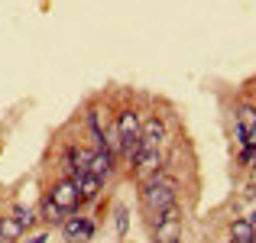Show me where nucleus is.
Instances as JSON below:
<instances>
[{"label":"nucleus","mask_w":256,"mask_h":243,"mask_svg":"<svg viewBox=\"0 0 256 243\" xmlns=\"http://www.w3.org/2000/svg\"><path fill=\"white\" fill-rule=\"evenodd\" d=\"M143 201H146V208L152 211V218H159L162 211L175 208V182L162 178V182H156V185H146L143 188Z\"/></svg>","instance_id":"nucleus-1"},{"label":"nucleus","mask_w":256,"mask_h":243,"mask_svg":"<svg viewBox=\"0 0 256 243\" xmlns=\"http://www.w3.org/2000/svg\"><path fill=\"white\" fill-rule=\"evenodd\" d=\"M52 201H56L58 208H62L65 214H72V211H78V204H82V198H78V188H75V182L72 178H65V182H58L56 188H52V194H49Z\"/></svg>","instance_id":"nucleus-2"},{"label":"nucleus","mask_w":256,"mask_h":243,"mask_svg":"<svg viewBox=\"0 0 256 243\" xmlns=\"http://www.w3.org/2000/svg\"><path fill=\"white\" fill-rule=\"evenodd\" d=\"M114 168H117V156H114L110 150H104V146H100V150H94V156H91V166H88V172L94 175V178H110L114 175Z\"/></svg>","instance_id":"nucleus-3"},{"label":"nucleus","mask_w":256,"mask_h":243,"mask_svg":"<svg viewBox=\"0 0 256 243\" xmlns=\"http://www.w3.org/2000/svg\"><path fill=\"white\" fill-rule=\"evenodd\" d=\"M140 140H143V146H159L166 140V124L159 117L140 120Z\"/></svg>","instance_id":"nucleus-4"},{"label":"nucleus","mask_w":256,"mask_h":243,"mask_svg":"<svg viewBox=\"0 0 256 243\" xmlns=\"http://www.w3.org/2000/svg\"><path fill=\"white\" fill-rule=\"evenodd\" d=\"M133 166L140 168V175H152V172H159V168H162V156H159L156 146H143V150H140V156L133 159Z\"/></svg>","instance_id":"nucleus-5"},{"label":"nucleus","mask_w":256,"mask_h":243,"mask_svg":"<svg viewBox=\"0 0 256 243\" xmlns=\"http://www.w3.org/2000/svg\"><path fill=\"white\" fill-rule=\"evenodd\" d=\"M65 237L72 243H88L94 237V224L84 218H72V220H65Z\"/></svg>","instance_id":"nucleus-6"},{"label":"nucleus","mask_w":256,"mask_h":243,"mask_svg":"<svg viewBox=\"0 0 256 243\" xmlns=\"http://www.w3.org/2000/svg\"><path fill=\"white\" fill-rule=\"evenodd\" d=\"M100 185H104V182L94 178L91 172H84V175H78V178H75V188H78V198H82V201H94L100 194Z\"/></svg>","instance_id":"nucleus-7"},{"label":"nucleus","mask_w":256,"mask_h":243,"mask_svg":"<svg viewBox=\"0 0 256 243\" xmlns=\"http://www.w3.org/2000/svg\"><path fill=\"white\" fill-rule=\"evenodd\" d=\"M117 133H120V140H136L140 136V117L133 110H124L117 120Z\"/></svg>","instance_id":"nucleus-8"},{"label":"nucleus","mask_w":256,"mask_h":243,"mask_svg":"<svg viewBox=\"0 0 256 243\" xmlns=\"http://www.w3.org/2000/svg\"><path fill=\"white\" fill-rule=\"evenodd\" d=\"M84 124H88V130H91L94 143H98V150H100V146H104V126H100V110H98V107H88Z\"/></svg>","instance_id":"nucleus-9"},{"label":"nucleus","mask_w":256,"mask_h":243,"mask_svg":"<svg viewBox=\"0 0 256 243\" xmlns=\"http://www.w3.org/2000/svg\"><path fill=\"white\" fill-rule=\"evenodd\" d=\"M230 240L234 243H256V230L250 227V220H234V227H230Z\"/></svg>","instance_id":"nucleus-10"},{"label":"nucleus","mask_w":256,"mask_h":243,"mask_svg":"<svg viewBox=\"0 0 256 243\" xmlns=\"http://www.w3.org/2000/svg\"><path fill=\"white\" fill-rule=\"evenodd\" d=\"M237 126H240V140H244L246 133L256 126V107H250V104L240 107V110H237Z\"/></svg>","instance_id":"nucleus-11"},{"label":"nucleus","mask_w":256,"mask_h":243,"mask_svg":"<svg viewBox=\"0 0 256 243\" xmlns=\"http://www.w3.org/2000/svg\"><path fill=\"white\" fill-rule=\"evenodd\" d=\"M39 211H42V220H49V224H62V220H65V211L49 198V194L42 198V208H39Z\"/></svg>","instance_id":"nucleus-12"},{"label":"nucleus","mask_w":256,"mask_h":243,"mask_svg":"<svg viewBox=\"0 0 256 243\" xmlns=\"http://www.w3.org/2000/svg\"><path fill=\"white\" fill-rule=\"evenodd\" d=\"M23 237V227L16 218H0V240H20Z\"/></svg>","instance_id":"nucleus-13"},{"label":"nucleus","mask_w":256,"mask_h":243,"mask_svg":"<svg viewBox=\"0 0 256 243\" xmlns=\"http://www.w3.org/2000/svg\"><path fill=\"white\" fill-rule=\"evenodd\" d=\"M13 218L20 220V227H23V230L36 224V211H32V208H23V204H16V208H13Z\"/></svg>","instance_id":"nucleus-14"},{"label":"nucleus","mask_w":256,"mask_h":243,"mask_svg":"<svg viewBox=\"0 0 256 243\" xmlns=\"http://www.w3.org/2000/svg\"><path fill=\"white\" fill-rule=\"evenodd\" d=\"M117 234H126V208H117Z\"/></svg>","instance_id":"nucleus-15"},{"label":"nucleus","mask_w":256,"mask_h":243,"mask_svg":"<svg viewBox=\"0 0 256 243\" xmlns=\"http://www.w3.org/2000/svg\"><path fill=\"white\" fill-rule=\"evenodd\" d=\"M244 146H250V150H256V126H253V130L244 136Z\"/></svg>","instance_id":"nucleus-16"},{"label":"nucleus","mask_w":256,"mask_h":243,"mask_svg":"<svg viewBox=\"0 0 256 243\" xmlns=\"http://www.w3.org/2000/svg\"><path fill=\"white\" fill-rule=\"evenodd\" d=\"M246 220H250V227H253V230H256V214H253V218H246Z\"/></svg>","instance_id":"nucleus-17"},{"label":"nucleus","mask_w":256,"mask_h":243,"mask_svg":"<svg viewBox=\"0 0 256 243\" xmlns=\"http://www.w3.org/2000/svg\"><path fill=\"white\" fill-rule=\"evenodd\" d=\"M30 243H46V237H32V240H30Z\"/></svg>","instance_id":"nucleus-18"},{"label":"nucleus","mask_w":256,"mask_h":243,"mask_svg":"<svg viewBox=\"0 0 256 243\" xmlns=\"http://www.w3.org/2000/svg\"><path fill=\"white\" fill-rule=\"evenodd\" d=\"M0 243H4V240H0Z\"/></svg>","instance_id":"nucleus-19"}]
</instances>
